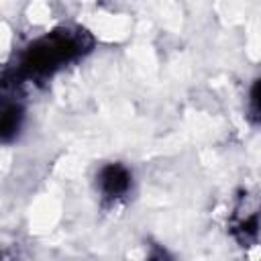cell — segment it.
<instances>
[{
    "label": "cell",
    "instance_id": "cell-4",
    "mask_svg": "<svg viewBox=\"0 0 261 261\" xmlns=\"http://www.w3.org/2000/svg\"><path fill=\"white\" fill-rule=\"evenodd\" d=\"M247 118L251 124L261 126V75H257L247 90Z\"/></svg>",
    "mask_w": 261,
    "mask_h": 261
},
{
    "label": "cell",
    "instance_id": "cell-1",
    "mask_svg": "<svg viewBox=\"0 0 261 261\" xmlns=\"http://www.w3.org/2000/svg\"><path fill=\"white\" fill-rule=\"evenodd\" d=\"M90 49L92 41L82 29L63 27L45 33L22 49L14 75L24 82L47 80L67 67V63L84 57V53H88Z\"/></svg>",
    "mask_w": 261,
    "mask_h": 261
},
{
    "label": "cell",
    "instance_id": "cell-2",
    "mask_svg": "<svg viewBox=\"0 0 261 261\" xmlns=\"http://www.w3.org/2000/svg\"><path fill=\"white\" fill-rule=\"evenodd\" d=\"M94 190L104 206L124 204L135 190L133 169L120 161L102 163L94 175Z\"/></svg>",
    "mask_w": 261,
    "mask_h": 261
},
{
    "label": "cell",
    "instance_id": "cell-3",
    "mask_svg": "<svg viewBox=\"0 0 261 261\" xmlns=\"http://www.w3.org/2000/svg\"><path fill=\"white\" fill-rule=\"evenodd\" d=\"M24 122V108L20 106V102L12 100V102H4L2 106V139L4 143L10 141V137H16L22 128Z\"/></svg>",
    "mask_w": 261,
    "mask_h": 261
}]
</instances>
